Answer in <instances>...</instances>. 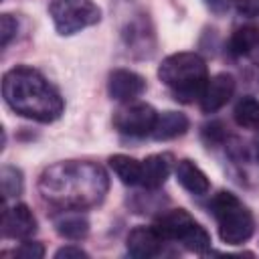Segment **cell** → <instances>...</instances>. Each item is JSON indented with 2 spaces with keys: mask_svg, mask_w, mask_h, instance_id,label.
Segmentation results:
<instances>
[{
  "mask_svg": "<svg viewBox=\"0 0 259 259\" xmlns=\"http://www.w3.org/2000/svg\"><path fill=\"white\" fill-rule=\"evenodd\" d=\"M109 166L123 184H127V186L140 184V180H142V162H138L136 158L125 156V154H115V156L109 158Z\"/></svg>",
  "mask_w": 259,
  "mask_h": 259,
  "instance_id": "cell-17",
  "label": "cell"
},
{
  "mask_svg": "<svg viewBox=\"0 0 259 259\" xmlns=\"http://www.w3.org/2000/svg\"><path fill=\"white\" fill-rule=\"evenodd\" d=\"M18 30V22L16 18H12L10 14H2L0 16V36H2V47H8V42L16 36Z\"/></svg>",
  "mask_w": 259,
  "mask_h": 259,
  "instance_id": "cell-21",
  "label": "cell"
},
{
  "mask_svg": "<svg viewBox=\"0 0 259 259\" xmlns=\"http://www.w3.org/2000/svg\"><path fill=\"white\" fill-rule=\"evenodd\" d=\"M164 237L158 233L156 227H136L130 231L125 239L127 253L136 259H152L162 251Z\"/></svg>",
  "mask_w": 259,
  "mask_h": 259,
  "instance_id": "cell-11",
  "label": "cell"
},
{
  "mask_svg": "<svg viewBox=\"0 0 259 259\" xmlns=\"http://www.w3.org/2000/svg\"><path fill=\"white\" fill-rule=\"evenodd\" d=\"M107 91H109L111 99L121 101V103H132L146 91V79L142 75H138L136 71L115 69L109 73Z\"/></svg>",
  "mask_w": 259,
  "mask_h": 259,
  "instance_id": "cell-8",
  "label": "cell"
},
{
  "mask_svg": "<svg viewBox=\"0 0 259 259\" xmlns=\"http://www.w3.org/2000/svg\"><path fill=\"white\" fill-rule=\"evenodd\" d=\"M2 192H4V198H12V196H18L22 192V172L14 166H4L2 168Z\"/></svg>",
  "mask_w": 259,
  "mask_h": 259,
  "instance_id": "cell-20",
  "label": "cell"
},
{
  "mask_svg": "<svg viewBox=\"0 0 259 259\" xmlns=\"http://www.w3.org/2000/svg\"><path fill=\"white\" fill-rule=\"evenodd\" d=\"M89 255L81 249V247H75V245H67V247H61L57 253H55V259H87Z\"/></svg>",
  "mask_w": 259,
  "mask_h": 259,
  "instance_id": "cell-23",
  "label": "cell"
},
{
  "mask_svg": "<svg viewBox=\"0 0 259 259\" xmlns=\"http://www.w3.org/2000/svg\"><path fill=\"white\" fill-rule=\"evenodd\" d=\"M257 160H259V142H257Z\"/></svg>",
  "mask_w": 259,
  "mask_h": 259,
  "instance_id": "cell-24",
  "label": "cell"
},
{
  "mask_svg": "<svg viewBox=\"0 0 259 259\" xmlns=\"http://www.w3.org/2000/svg\"><path fill=\"white\" fill-rule=\"evenodd\" d=\"M49 14L59 34L69 36L87 26H93L101 18V10L93 0H53Z\"/></svg>",
  "mask_w": 259,
  "mask_h": 259,
  "instance_id": "cell-6",
  "label": "cell"
},
{
  "mask_svg": "<svg viewBox=\"0 0 259 259\" xmlns=\"http://www.w3.org/2000/svg\"><path fill=\"white\" fill-rule=\"evenodd\" d=\"M109 188L107 174L93 162H59L38 180L42 200L65 210H81L103 200Z\"/></svg>",
  "mask_w": 259,
  "mask_h": 259,
  "instance_id": "cell-1",
  "label": "cell"
},
{
  "mask_svg": "<svg viewBox=\"0 0 259 259\" xmlns=\"http://www.w3.org/2000/svg\"><path fill=\"white\" fill-rule=\"evenodd\" d=\"M156 117H158V113L152 105L127 103L125 107H121L113 113V125L123 136L144 138V136H152V130L156 125Z\"/></svg>",
  "mask_w": 259,
  "mask_h": 259,
  "instance_id": "cell-7",
  "label": "cell"
},
{
  "mask_svg": "<svg viewBox=\"0 0 259 259\" xmlns=\"http://www.w3.org/2000/svg\"><path fill=\"white\" fill-rule=\"evenodd\" d=\"M36 233V219L26 204H14L4 208L2 214V235L8 239H30Z\"/></svg>",
  "mask_w": 259,
  "mask_h": 259,
  "instance_id": "cell-9",
  "label": "cell"
},
{
  "mask_svg": "<svg viewBox=\"0 0 259 259\" xmlns=\"http://www.w3.org/2000/svg\"><path fill=\"white\" fill-rule=\"evenodd\" d=\"M233 117L239 127L259 130V99H255L251 95L241 97L233 109Z\"/></svg>",
  "mask_w": 259,
  "mask_h": 259,
  "instance_id": "cell-18",
  "label": "cell"
},
{
  "mask_svg": "<svg viewBox=\"0 0 259 259\" xmlns=\"http://www.w3.org/2000/svg\"><path fill=\"white\" fill-rule=\"evenodd\" d=\"M176 178H178L180 186L194 196H202L210 190V182H208L206 174L188 158H184L176 164Z\"/></svg>",
  "mask_w": 259,
  "mask_h": 259,
  "instance_id": "cell-13",
  "label": "cell"
},
{
  "mask_svg": "<svg viewBox=\"0 0 259 259\" xmlns=\"http://www.w3.org/2000/svg\"><path fill=\"white\" fill-rule=\"evenodd\" d=\"M158 77L172 91L176 101L192 103L200 99L208 81V71L206 63L196 53H174L162 61Z\"/></svg>",
  "mask_w": 259,
  "mask_h": 259,
  "instance_id": "cell-3",
  "label": "cell"
},
{
  "mask_svg": "<svg viewBox=\"0 0 259 259\" xmlns=\"http://www.w3.org/2000/svg\"><path fill=\"white\" fill-rule=\"evenodd\" d=\"M172 162H174L172 154H152V156H148L142 162V180H140V184L144 188H150V190L160 188L166 182V178L172 170Z\"/></svg>",
  "mask_w": 259,
  "mask_h": 259,
  "instance_id": "cell-12",
  "label": "cell"
},
{
  "mask_svg": "<svg viewBox=\"0 0 259 259\" xmlns=\"http://www.w3.org/2000/svg\"><path fill=\"white\" fill-rule=\"evenodd\" d=\"M14 257H22V259H40L45 255V247L40 243H32V241H24L18 249L12 251Z\"/></svg>",
  "mask_w": 259,
  "mask_h": 259,
  "instance_id": "cell-22",
  "label": "cell"
},
{
  "mask_svg": "<svg viewBox=\"0 0 259 259\" xmlns=\"http://www.w3.org/2000/svg\"><path fill=\"white\" fill-rule=\"evenodd\" d=\"M235 93V77L229 73H217L214 77H208L204 91L200 95V109L204 113L219 111Z\"/></svg>",
  "mask_w": 259,
  "mask_h": 259,
  "instance_id": "cell-10",
  "label": "cell"
},
{
  "mask_svg": "<svg viewBox=\"0 0 259 259\" xmlns=\"http://www.w3.org/2000/svg\"><path fill=\"white\" fill-rule=\"evenodd\" d=\"M208 208L219 225V237L227 245H243L255 233L251 210L229 190H221L210 198Z\"/></svg>",
  "mask_w": 259,
  "mask_h": 259,
  "instance_id": "cell-4",
  "label": "cell"
},
{
  "mask_svg": "<svg viewBox=\"0 0 259 259\" xmlns=\"http://www.w3.org/2000/svg\"><path fill=\"white\" fill-rule=\"evenodd\" d=\"M229 49L235 57H245L251 61H259V28L257 26H241L233 32L229 40Z\"/></svg>",
  "mask_w": 259,
  "mask_h": 259,
  "instance_id": "cell-14",
  "label": "cell"
},
{
  "mask_svg": "<svg viewBox=\"0 0 259 259\" xmlns=\"http://www.w3.org/2000/svg\"><path fill=\"white\" fill-rule=\"evenodd\" d=\"M204 4L217 14L235 10L241 16H259V0H204Z\"/></svg>",
  "mask_w": 259,
  "mask_h": 259,
  "instance_id": "cell-19",
  "label": "cell"
},
{
  "mask_svg": "<svg viewBox=\"0 0 259 259\" xmlns=\"http://www.w3.org/2000/svg\"><path fill=\"white\" fill-rule=\"evenodd\" d=\"M154 227L166 241H178L188 251L206 253L210 247V235L206 233V229L198 225L184 208H174L164 212Z\"/></svg>",
  "mask_w": 259,
  "mask_h": 259,
  "instance_id": "cell-5",
  "label": "cell"
},
{
  "mask_svg": "<svg viewBox=\"0 0 259 259\" xmlns=\"http://www.w3.org/2000/svg\"><path fill=\"white\" fill-rule=\"evenodd\" d=\"M2 95L12 111L40 123L59 119L65 109L61 93L45 79V75L24 65L4 73Z\"/></svg>",
  "mask_w": 259,
  "mask_h": 259,
  "instance_id": "cell-2",
  "label": "cell"
},
{
  "mask_svg": "<svg viewBox=\"0 0 259 259\" xmlns=\"http://www.w3.org/2000/svg\"><path fill=\"white\" fill-rule=\"evenodd\" d=\"M55 229L61 237H65L69 241H81L89 233V221L81 212H73V210L67 212L65 210V214H61L55 221Z\"/></svg>",
  "mask_w": 259,
  "mask_h": 259,
  "instance_id": "cell-16",
  "label": "cell"
},
{
  "mask_svg": "<svg viewBox=\"0 0 259 259\" xmlns=\"http://www.w3.org/2000/svg\"><path fill=\"white\" fill-rule=\"evenodd\" d=\"M188 130V117L180 111H164L158 113L156 117V125L152 130V138L158 142L164 140H174L182 134H186Z\"/></svg>",
  "mask_w": 259,
  "mask_h": 259,
  "instance_id": "cell-15",
  "label": "cell"
}]
</instances>
